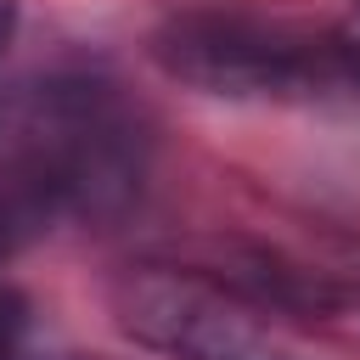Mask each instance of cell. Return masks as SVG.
<instances>
[{
	"label": "cell",
	"mask_w": 360,
	"mask_h": 360,
	"mask_svg": "<svg viewBox=\"0 0 360 360\" xmlns=\"http://www.w3.org/2000/svg\"><path fill=\"white\" fill-rule=\"evenodd\" d=\"M22 332H28V304H22V292L0 276V360H17Z\"/></svg>",
	"instance_id": "3"
},
{
	"label": "cell",
	"mask_w": 360,
	"mask_h": 360,
	"mask_svg": "<svg viewBox=\"0 0 360 360\" xmlns=\"http://www.w3.org/2000/svg\"><path fill=\"white\" fill-rule=\"evenodd\" d=\"M11 34H17V6H11V0H0V56H6Z\"/></svg>",
	"instance_id": "4"
},
{
	"label": "cell",
	"mask_w": 360,
	"mask_h": 360,
	"mask_svg": "<svg viewBox=\"0 0 360 360\" xmlns=\"http://www.w3.org/2000/svg\"><path fill=\"white\" fill-rule=\"evenodd\" d=\"M112 309L135 343L174 360H304L276 326L197 276L129 270L112 287Z\"/></svg>",
	"instance_id": "2"
},
{
	"label": "cell",
	"mask_w": 360,
	"mask_h": 360,
	"mask_svg": "<svg viewBox=\"0 0 360 360\" xmlns=\"http://www.w3.org/2000/svg\"><path fill=\"white\" fill-rule=\"evenodd\" d=\"M169 79L231 101H349L360 107V39L259 22L236 11H186L152 34Z\"/></svg>",
	"instance_id": "1"
}]
</instances>
